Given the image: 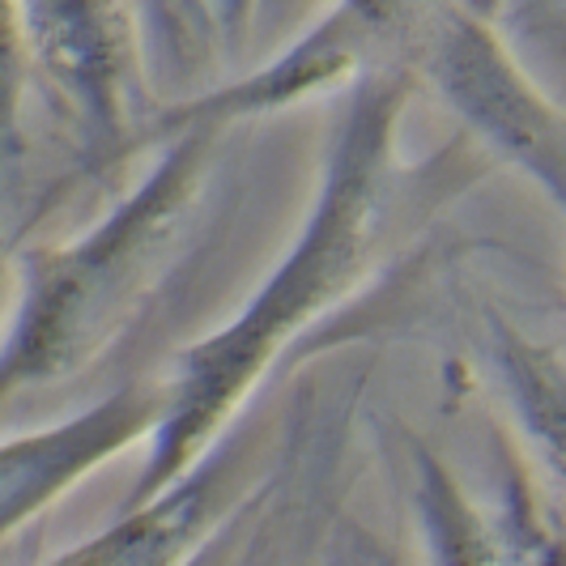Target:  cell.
Listing matches in <instances>:
<instances>
[{
    "label": "cell",
    "mask_w": 566,
    "mask_h": 566,
    "mask_svg": "<svg viewBox=\"0 0 566 566\" xmlns=\"http://www.w3.org/2000/svg\"><path fill=\"white\" fill-rule=\"evenodd\" d=\"M418 85L413 64H375L340 90L294 239L227 324L188 340L158 370L163 422L133 499L188 473L252 409L273 367L379 269L409 200H418V170L405 163V115Z\"/></svg>",
    "instance_id": "cell-1"
},
{
    "label": "cell",
    "mask_w": 566,
    "mask_h": 566,
    "mask_svg": "<svg viewBox=\"0 0 566 566\" xmlns=\"http://www.w3.org/2000/svg\"><path fill=\"white\" fill-rule=\"evenodd\" d=\"M227 137L213 124L163 133L128 192L85 230L30 252L0 337V413L82 379L137 333L205 222Z\"/></svg>",
    "instance_id": "cell-2"
},
{
    "label": "cell",
    "mask_w": 566,
    "mask_h": 566,
    "mask_svg": "<svg viewBox=\"0 0 566 566\" xmlns=\"http://www.w3.org/2000/svg\"><path fill=\"white\" fill-rule=\"evenodd\" d=\"M13 9L27 82L43 85L82 149L77 179L142 158L158 103L137 0H13Z\"/></svg>",
    "instance_id": "cell-3"
},
{
    "label": "cell",
    "mask_w": 566,
    "mask_h": 566,
    "mask_svg": "<svg viewBox=\"0 0 566 566\" xmlns=\"http://www.w3.org/2000/svg\"><path fill=\"white\" fill-rule=\"evenodd\" d=\"M252 413V409H248ZM248 413L170 485L133 499L103 533L60 554L52 566H192L213 545L218 528L248 507L260 485L269 430Z\"/></svg>",
    "instance_id": "cell-4"
},
{
    "label": "cell",
    "mask_w": 566,
    "mask_h": 566,
    "mask_svg": "<svg viewBox=\"0 0 566 566\" xmlns=\"http://www.w3.org/2000/svg\"><path fill=\"white\" fill-rule=\"evenodd\" d=\"M158 422L163 379L154 370L119 384L77 413L0 439V541L60 503L103 464L137 448L145 452Z\"/></svg>",
    "instance_id": "cell-5"
},
{
    "label": "cell",
    "mask_w": 566,
    "mask_h": 566,
    "mask_svg": "<svg viewBox=\"0 0 566 566\" xmlns=\"http://www.w3.org/2000/svg\"><path fill=\"white\" fill-rule=\"evenodd\" d=\"M485 363L515 439L566 507V354L507 319H490Z\"/></svg>",
    "instance_id": "cell-6"
},
{
    "label": "cell",
    "mask_w": 566,
    "mask_h": 566,
    "mask_svg": "<svg viewBox=\"0 0 566 566\" xmlns=\"http://www.w3.org/2000/svg\"><path fill=\"white\" fill-rule=\"evenodd\" d=\"M13 290H18V269L9 264V255L0 248V337H4V324L13 312Z\"/></svg>",
    "instance_id": "cell-7"
}]
</instances>
